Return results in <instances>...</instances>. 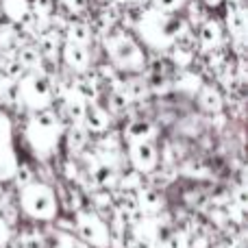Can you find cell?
<instances>
[{
  "mask_svg": "<svg viewBox=\"0 0 248 248\" xmlns=\"http://www.w3.org/2000/svg\"><path fill=\"white\" fill-rule=\"evenodd\" d=\"M135 201L141 216H159L166 207L163 194L153 185H141L140 189H135Z\"/></svg>",
  "mask_w": 248,
  "mask_h": 248,
  "instance_id": "15",
  "label": "cell"
},
{
  "mask_svg": "<svg viewBox=\"0 0 248 248\" xmlns=\"http://www.w3.org/2000/svg\"><path fill=\"white\" fill-rule=\"evenodd\" d=\"M201 4L207 7V9H218V7L224 4V0H201Z\"/></svg>",
  "mask_w": 248,
  "mask_h": 248,
  "instance_id": "36",
  "label": "cell"
},
{
  "mask_svg": "<svg viewBox=\"0 0 248 248\" xmlns=\"http://www.w3.org/2000/svg\"><path fill=\"white\" fill-rule=\"evenodd\" d=\"M196 100H198V107L205 113H209V116H220L224 109L222 92L216 85H211V83H202L201 90L196 92Z\"/></svg>",
  "mask_w": 248,
  "mask_h": 248,
  "instance_id": "16",
  "label": "cell"
},
{
  "mask_svg": "<svg viewBox=\"0 0 248 248\" xmlns=\"http://www.w3.org/2000/svg\"><path fill=\"white\" fill-rule=\"evenodd\" d=\"M50 248H92V246H87L83 240H78L74 233L55 231V237H52V246Z\"/></svg>",
  "mask_w": 248,
  "mask_h": 248,
  "instance_id": "27",
  "label": "cell"
},
{
  "mask_svg": "<svg viewBox=\"0 0 248 248\" xmlns=\"http://www.w3.org/2000/svg\"><path fill=\"white\" fill-rule=\"evenodd\" d=\"M224 2H233V4H246V0H224Z\"/></svg>",
  "mask_w": 248,
  "mask_h": 248,
  "instance_id": "39",
  "label": "cell"
},
{
  "mask_svg": "<svg viewBox=\"0 0 248 248\" xmlns=\"http://www.w3.org/2000/svg\"><path fill=\"white\" fill-rule=\"evenodd\" d=\"M4 59H7V57H4L2 52H0V70H2V65H4Z\"/></svg>",
  "mask_w": 248,
  "mask_h": 248,
  "instance_id": "40",
  "label": "cell"
},
{
  "mask_svg": "<svg viewBox=\"0 0 248 248\" xmlns=\"http://www.w3.org/2000/svg\"><path fill=\"white\" fill-rule=\"evenodd\" d=\"M59 59L63 61V65L70 70L72 74H85L92 68V52L90 46L83 44H74V42H65L61 44V52Z\"/></svg>",
  "mask_w": 248,
  "mask_h": 248,
  "instance_id": "10",
  "label": "cell"
},
{
  "mask_svg": "<svg viewBox=\"0 0 248 248\" xmlns=\"http://www.w3.org/2000/svg\"><path fill=\"white\" fill-rule=\"evenodd\" d=\"M0 13L4 22L20 26L31 13V0H0Z\"/></svg>",
  "mask_w": 248,
  "mask_h": 248,
  "instance_id": "22",
  "label": "cell"
},
{
  "mask_svg": "<svg viewBox=\"0 0 248 248\" xmlns=\"http://www.w3.org/2000/svg\"><path fill=\"white\" fill-rule=\"evenodd\" d=\"M107 61L120 74H144L148 68V57L137 37L124 26H113L107 35L100 37Z\"/></svg>",
  "mask_w": 248,
  "mask_h": 248,
  "instance_id": "3",
  "label": "cell"
},
{
  "mask_svg": "<svg viewBox=\"0 0 248 248\" xmlns=\"http://www.w3.org/2000/svg\"><path fill=\"white\" fill-rule=\"evenodd\" d=\"M26 42H29V39L20 33V29H17L16 24L4 22V20L0 22V52H2L4 57H13L17 52V48Z\"/></svg>",
  "mask_w": 248,
  "mask_h": 248,
  "instance_id": "17",
  "label": "cell"
},
{
  "mask_svg": "<svg viewBox=\"0 0 248 248\" xmlns=\"http://www.w3.org/2000/svg\"><path fill=\"white\" fill-rule=\"evenodd\" d=\"M141 181H144V176H141L140 172L128 170V172H124V174L118 176V185H116V187L120 189V192H135V189H140L141 185H144Z\"/></svg>",
  "mask_w": 248,
  "mask_h": 248,
  "instance_id": "28",
  "label": "cell"
},
{
  "mask_svg": "<svg viewBox=\"0 0 248 248\" xmlns=\"http://www.w3.org/2000/svg\"><path fill=\"white\" fill-rule=\"evenodd\" d=\"M222 44H227V39H224V26H222V22L216 20V17H207V20L202 22L201 26H198V35H196L198 50L205 55V52L214 50V48L222 46Z\"/></svg>",
  "mask_w": 248,
  "mask_h": 248,
  "instance_id": "11",
  "label": "cell"
},
{
  "mask_svg": "<svg viewBox=\"0 0 248 248\" xmlns=\"http://www.w3.org/2000/svg\"><path fill=\"white\" fill-rule=\"evenodd\" d=\"M17 205L26 218L35 222H55L61 214L59 194L46 181H31L17 192Z\"/></svg>",
  "mask_w": 248,
  "mask_h": 248,
  "instance_id": "4",
  "label": "cell"
},
{
  "mask_svg": "<svg viewBox=\"0 0 248 248\" xmlns=\"http://www.w3.org/2000/svg\"><path fill=\"white\" fill-rule=\"evenodd\" d=\"M185 7H187V17H185V20H187L189 26H201L202 22L209 17L205 13L207 7H202L201 0H187V2H185Z\"/></svg>",
  "mask_w": 248,
  "mask_h": 248,
  "instance_id": "29",
  "label": "cell"
},
{
  "mask_svg": "<svg viewBox=\"0 0 248 248\" xmlns=\"http://www.w3.org/2000/svg\"><path fill=\"white\" fill-rule=\"evenodd\" d=\"M33 44L37 46L39 55L44 57L46 63H57V61H59V52H61V44H63V35L50 26V29L42 31V33L33 39Z\"/></svg>",
  "mask_w": 248,
  "mask_h": 248,
  "instance_id": "14",
  "label": "cell"
},
{
  "mask_svg": "<svg viewBox=\"0 0 248 248\" xmlns=\"http://www.w3.org/2000/svg\"><path fill=\"white\" fill-rule=\"evenodd\" d=\"M13 105L24 109L26 113L42 111L55 105V90L52 77L46 70L24 72L13 85Z\"/></svg>",
  "mask_w": 248,
  "mask_h": 248,
  "instance_id": "5",
  "label": "cell"
},
{
  "mask_svg": "<svg viewBox=\"0 0 248 248\" xmlns=\"http://www.w3.org/2000/svg\"><path fill=\"white\" fill-rule=\"evenodd\" d=\"M13 240V231H11V224L7 222L4 216H0V248H2L7 242Z\"/></svg>",
  "mask_w": 248,
  "mask_h": 248,
  "instance_id": "34",
  "label": "cell"
},
{
  "mask_svg": "<svg viewBox=\"0 0 248 248\" xmlns=\"http://www.w3.org/2000/svg\"><path fill=\"white\" fill-rule=\"evenodd\" d=\"M231 201L235 202L237 207H242V209L246 211V207H248V192H246V185H244V183H240V185L235 187V192H233Z\"/></svg>",
  "mask_w": 248,
  "mask_h": 248,
  "instance_id": "33",
  "label": "cell"
},
{
  "mask_svg": "<svg viewBox=\"0 0 248 248\" xmlns=\"http://www.w3.org/2000/svg\"><path fill=\"white\" fill-rule=\"evenodd\" d=\"M113 116L109 113V109L100 103H90L85 107V116H83V126L90 135H105L111 128Z\"/></svg>",
  "mask_w": 248,
  "mask_h": 248,
  "instance_id": "12",
  "label": "cell"
},
{
  "mask_svg": "<svg viewBox=\"0 0 248 248\" xmlns=\"http://www.w3.org/2000/svg\"><path fill=\"white\" fill-rule=\"evenodd\" d=\"M185 2H187V0H150L148 4L163 13H179L181 9L185 7Z\"/></svg>",
  "mask_w": 248,
  "mask_h": 248,
  "instance_id": "32",
  "label": "cell"
},
{
  "mask_svg": "<svg viewBox=\"0 0 248 248\" xmlns=\"http://www.w3.org/2000/svg\"><path fill=\"white\" fill-rule=\"evenodd\" d=\"M63 39L65 42H74V44H83V46H90L94 33H92V26L85 20H78V17H70L68 24L63 29Z\"/></svg>",
  "mask_w": 248,
  "mask_h": 248,
  "instance_id": "20",
  "label": "cell"
},
{
  "mask_svg": "<svg viewBox=\"0 0 248 248\" xmlns=\"http://www.w3.org/2000/svg\"><path fill=\"white\" fill-rule=\"evenodd\" d=\"M135 2H140V4H148L150 0H135Z\"/></svg>",
  "mask_w": 248,
  "mask_h": 248,
  "instance_id": "41",
  "label": "cell"
},
{
  "mask_svg": "<svg viewBox=\"0 0 248 248\" xmlns=\"http://www.w3.org/2000/svg\"><path fill=\"white\" fill-rule=\"evenodd\" d=\"M59 7L68 16H83L90 7V0H59Z\"/></svg>",
  "mask_w": 248,
  "mask_h": 248,
  "instance_id": "31",
  "label": "cell"
},
{
  "mask_svg": "<svg viewBox=\"0 0 248 248\" xmlns=\"http://www.w3.org/2000/svg\"><path fill=\"white\" fill-rule=\"evenodd\" d=\"M65 124L52 107L29 113L24 122V141L39 161H50L59 153Z\"/></svg>",
  "mask_w": 248,
  "mask_h": 248,
  "instance_id": "2",
  "label": "cell"
},
{
  "mask_svg": "<svg viewBox=\"0 0 248 248\" xmlns=\"http://www.w3.org/2000/svg\"><path fill=\"white\" fill-rule=\"evenodd\" d=\"M159 135V128L155 122L146 120V118H135L122 128L120 140L124 144H137V141H155Z\"/></svg>",
  "mask_w": 248,
  "mask_h": 248,
  "instance_id": "13",
  "label": "cell"
},
{
  "mask_svg": "<svg viewBox=\"0 0 248 248\" xmlns=\"http://www.w3.org/2000/svg\"><path fill=\"white\" fill-rule=\"evenodd\" d=\"M105 2H113V4H120V7H124V4L133 2V0H105Z\"/></svg>",
  "mask_w": 248,
  "mask_h": 248,
  "instance_id": "38",
  "label": "cell"
},
{
  "mask_svg": "<svg viewBox=\"0 0 248 248\" xmlns=\"http://www.w3.org/2000/svg\"><path fill=\"white\" fill-rule=\"evenodd\" d=\"M63 174L70 183H81V181H85V172L81 170V163L74 161V159H68V161L63 163Z\"/></svg>",
  "mask_w": 248,
  "mask_h": 248,
  "instance_id": "30",
  "label": "cell"
},
{
  "mask_svg": "<svg viewBox=\"0 0 248 248\" xmlns=\"http://www.w3.org/2000/svg\"><path fill=\"white\" fill-rule=\"evenodd\" d=\"M224 248H246V244H244L242 240H237V237H235V240H231L229 244H224Z\"/></svg>",
  "mask_w": 248,
  "mask_h": 248,
  "instance_id": "37",
  "label": "cell"
},
{
  "mask_svg": "<svg viewBox=\"0 0 248 248\" xmlns=\"http://www.w3.org/2000/svg\"><path fill=\"white\" fill-rule=\"evenodd\" d=\"M224 24H227L231 50L235 52V57H244L246 55V37H248V11H246V4L227 2Z\"/></svg>",
  "mask_w": 248,
  "mask_h": 248,
  "instance_id": "8",
  "label": "cell"
},
{
  "mask_svg": "<svg viewBox=\"0 0 248 248\" xmlns=\"http://www.w3.org/2000/svg\"><path fill=\"white\" fill-rule=\"evenodd\" d=\"M189 29L185 16H176V13H163L155 7L141 9L140 17H137L133 33H137V42L146 46L148 50L157 52H168V48Z\"/></svg>",
  "mask_w": 248,
  "mask_h": 248,
  "instance_id": "1",
  "label": "cell"
},
{
  "mask_svg": "<svg viewBox=\"0 0 248 248\" xmlns=\"http://www.w3.org/2000/svg\"><path fill=\"white\" fill-rule=\"evenodd\" d=\"M17 153L13 141V120L2 107H0V183L13 181L17 170Z\"/></svg>",
  "mask_w": 248,
  "mask_h": 248,
  "instance_id": "7",
  "label": "cell"
},
{
  "mask_svg": "<svg viewBox=\"0 0 248 248\" xmlns=\"http://www.w3.org/2000/svg\"><path fill=\"white\" fill-rule=\"evenodd\" d=\"M157 248H189V235L187 231H170L159 240Z\"/></svg>",
  "mask_w": 248,
  "mask_h": 248,
  "instance_id": "26",
  "label": "cell"
},
{
  "mask_svg": "<svg viewBox=\"0 0 248 248\" xmlns=\"http://www.w3.org/2000/svg\"><path fill=\"white\" fill-rule=\"evenodd\" d=\"M170 83H172V90L187 96H196V92L201 90V85L205 81H202L201 72H196L192 68H185V70H176L174 77H170Z\"/></svg>",
  "mask_w": 248,
  "mask_h": 248,
  "instance_id": "18",
  "label": "cell"
},
{
  "mask_svg": "<svg viewBox=\"0 0 248 248\" xmlns=\"http://www.w3.org/2000/svg\"><path fill=\"white\" fill-rule=\"evenodd\" d=\"M133 105L131 96H128V92L124 90V81L120 87H116V90H109V96H107V109L111 116H120L124 113L128 107Z\"/></svg>",
  "mask_w": 248,
  "mask_h": 248,
  "instance_id": "25",
  "label": "cell"
},
{
  "mask_svg": "<svg viewBox=\"0 0 248 248\" xmlns=\"http://www.w3.org/2000/svg\"><path fill=\"white\" fill-rule=\"evenodd\" d=\"M214 248H224V244H218V246H214Z\"/></svg>",
  "mask_w": 248,
  "mask_h": 248,
  "instance_id": "42",
  "label": "cell"
},
{
  "mask_svg": "<svg viewBox=\"0 0 248 248\" xmlns=\"http://www.w3.org/2000/svg\"><path fill=\"white\" fill-rule=\"evenodd\" d=\"M63 140H65V144H68L70 155L78 157V155L90 146V133L85 131L83 124H70V126L65 128V133H63Z\"/></svg>",
  "mask_w": 248,
  "mask_h": 248,
  "instance_id": "23",
  "label": "cell"
},
{
  "mask_svg": "<svg viewBox=\"0 0 248 248\" xmlns=\"http://www.w3.org/2000/svg\"><path fill=\"white\" fill-rule=\"evenodd\" d=\"M122 248H157L155 244H150V242H144V240H137V237H126V242H124Z\"/></svg>",
  "mask_w": 248,
  "mask_h": 248,
  "instance_id": "35",
  "label": "cell"
},
{
  "mask_svg": "<svg viewBox=\"0 0 248 248\" xmlns=\"http://www.w3.org/2000/svg\"><path fill=\"white\" fill-rule=\"evenodd\" d=\"M72 233L92 248H111L107 220L94 209L74 211L72 214Z\"/></svg>",
  "mask_w": 248,
  "mask_h": 248,
  "instance_id": "6",
  "label": "cell"
},
{
  "mask_svg": "<svg viewBox=\"0 0 248 248\" xmlns=\"http://www.w3.org/2000/svg\"><path fill=\"white\" fill-rule=\"evenodd\" d=\"M124 159L128 161V168L140 172L141 176L153 174L159 168V148L155 141H137V144H126Z\"/></svg>",
  "mask_w": 248,
  "mask_h": 248,
  "instance_id": "9",
  "label": "cell"
},
{
  "mask_svg": "<svg viewBox=\"0 0 248 248\" xmlns=\"http://www.w3.org/2000/svg\"><path fill=\"white\" fill-rule=\"evenodd\" d=\"M13 57L20 61V65L24 68V72H37V70H44V65H46V61H44V57L39 55L37 46H35L33 42L22 44Z\"/></svg>",
  "mask_w": 248,
  "mask_h": 248,
  "instance_id": "21",
  "label": "cell"
},
{
  "mask_svg": "<svg viewBox=\"0 0 248 248\" xmlns=\"http://www.w3.org/2000/svg\"><path fill=\"white\" fill-rule=\"evenodd\" d=\"M72 90L85 100L87 105L90 103H98L100 100V83L98 78L94 77L92 72H85V74H77L72 81Z\"/></svg>",
  "mask_w": 248,
  "mask_h": 248,
  "instance_id": "19",
  "label": "cell"
},
{
  "mask_svg": "<svg viewBox=\"0 0 248 248\" xmlns=\"http://www.w3.org/2000/svg\"><path fill=\"white\" fill-rule=\"evenodd\" d=\"M168 61H170L172 65H174L176 70H185V68H192L194 59H196V50L189 46H185V44H172L170 48H168Z\"/></svg>",
  "mask_w": 248,
  "mask_h": 248,
  "instance_id": "24",
  "label": "cell"
}]
</instances>
